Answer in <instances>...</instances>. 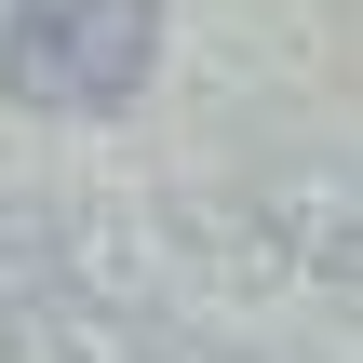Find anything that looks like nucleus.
<instances>
[{
  "mask_svg": "<svg viewBox=\"0 0 363 363\" xmlns=\"http://www.w3.org/2000/svg\"><path fill=\"white\" fill-rule=\"evenodd\" d=\"M148 67H162V0H13V27H0L13 108H54V121L121 108Z\"/></svg>",
  "mask_w": 363,
  "mask_h": 363,
  "instance_id": "1",
  "label": "nucleus"
}]
</instances>
